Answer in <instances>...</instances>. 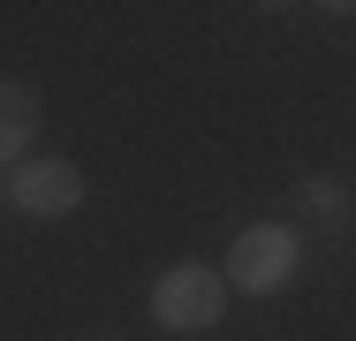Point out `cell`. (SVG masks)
<instances>
[{"label":"cell","instance_id":"1","mask_svg":"<svg viewBox=\"0 0 356 341\" xmlns=\"http://www.w3.org/2000/svg\"><path fill=\"white\" fill-rule=\"evenodd\" d=\"M296 266H303V235L281 220H250L227 251V288L235 296H281L296 280Z\"/></svg>","mask_w":356,"mask_h":341},{"label":"cell","instance_id":"5","mask_svg":"<svg viewBox=\"0 0 356 341\" xmlns=\"http://www.w3.org/2000/svg\"><path fill=\"white\" fill-rule=\"evenodd\" d=\"M296 198H303L311 220H326V228H341V220H349V190H341V182H326V175H318V182H303Z\"/></svg>","mask_w":356,"mask_h":341},{"label":"cell","instance_id":"3","mask_svg":"<svg viewBox=\"0 0 356 341\" xmlns=\"http://www.w3.org/2000/svg\"><path fill=\"white\" fill-rule=\"evenodd\" d=\"M8 198H15V212H31V220H69L76 205H83V167L31 152V159L8 175Z\"/></svg>","mask_w":356,"mask_h":341},{"label":"cell","instance_id":"2","mask_svg":"<svg viewBox=\"0 0 356 341\" xmlns=\"http://www.w3.org/2000/svg\"><path fill=\"white\" fill-rule=\"evenodd\" d=\"M152 319L175 326V334H205L227 319V273L213 266H175L152 280Z\"/></svg>","mask_w":356,"mask_h":341},{"label":"cell","instance_id":"4","mask_svg":"<svg viewBox=\"0 0 356 341\" xmlns=\"http://www.w3.org/2000/svg\"><path fill=\"white\" fill-rule=\"evenodd\" d=\"M38 122H46L38 91H31V84H15V76H0V167H23V159H31Z\"/></svg>","mask_w":356,"mask_h":341}]
</instances>
